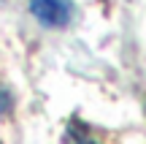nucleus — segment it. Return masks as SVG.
I'll return each mask as SVG.
<instances>
[{"label":"nucleus","instance_id":"obj_1","mask_svg":"<svg viewBox=\"0 0 146 144\" xmlns=\"http://www.w3.org/2000/svg\"><path fill=\"white\" fill-rule=\"evenodd\" d=\"M30 14L43 27H65L73 19L70 0H30Z\"/></svg>","mask_w":146,"mask_h":144},{"label":"nucleus","instance_id":"obj_3","mask_svg":"<svg viewBox=\"0 0 146 144\" xmlns=\"http://www.w3.org/2000/svg\"><path fill=\"white\" fill-rule=\"evenodd\" d=\"M5 106V92H0V109Z\"/></svg>","mask_w":146,"mask_h":144},{"label":"nucleus","instance_id":"obj_2","mask_svg":"<svg viewBox=\"0 0 146 144\" xmlns=\"http://www.w3.org/2000/svg\"><path fill=\"white\" fill-rule=\"evenodd\" d=\"M65 144H103L92 136V131L81 123V120H70L68 128H65V136H62Z\"/></svg>","mask_w":146,"mask_h":144}]
</instances>
